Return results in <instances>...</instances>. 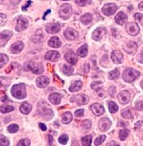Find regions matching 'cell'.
Masks as SVG:
<instances>
[{
	"label": "cell",
	"instance_id": "obj_29",
	"mask_svg": "<svg viewBox=\"0 0 143 146\" xmlns=\"http://www.w3.org/2000/svg\"><path fill=\"white\" fill-rule=\"evenodd\" d=\"M72 120V115L69 112H65L62 115V122L64 124H69Z\"/></svg>",
	"mask_w": 143,
	"mask_h": 146
},
{
	"label": "cell",
	"instance_id": "obj_34",
	"mask_svg": "<svg viewBox=\"0 0 143 146\" xmlns=\"http://www.w3.org/2000/svg\"><path fill=\"white\" fill-rule=\"evenodd\" d=\"M92 137L91 135H88V136H85L81 139V142H82V145L84 146H89L91 145L92 143Z\"/></svg>",
	"mask_w": 143,
	"mask_h": 146
},
{
	"label": "cell",
	"instance_id": "obj_48",
	"mask_svg": "<svg viewBox=\"0 0 143 146\" xmlns=\"http://www.w3.org/2000/svg\"><path fill=\"white\" fill-rule=\"evenodd\" d=\"M136 109L138 111H143V102L142 101H139L136 104Z\"/></svg>",
	"mask_w": 143,
	"mask_h": 146
},
{
	"label": "cell",
	"instance_id": "obj_45",
	"mask_svg": "<svg viewBox=\"0 0 143 146\" xmlns=\"http://www.w3.org/2000/svg\"><path fill=\"white\" fill-rule=\"evenodd\" d=\"M68 141H69V137L67 135H62L59 138V142L62 145H65L68 142Z\"/></svg>",
	"mask_w": 143,
	"mask_h": 146
},
{
	"label": "cell",
	"instance_id": "obj_44",
	"mask_svg": "<svg viewBox=\"0 0 143 146\" xmlns=\"http://www.w3.org/2000/svg\"><path fill=\"white\" fill-rule=\"evenodd\" d=\"M31 145L30 141L28 139H22L17 144L18 146H29Z\"/></svg>",
	"mask_w": 143,
	"mask_h": 146
},
{
	"label": "cell",
	"instance_id": "obj_41",
	"mask_svg": "<svg viewBox=\"0 0 143 146\" xmlns=\"http://www.w3.org/2000/svg\"><path fill=\"white\" fill-rule=\"evenodd\" d=\"M0 58H1V61H0V66H1V68H2L3 65L6 64L7 63V61H8V57L6 56V55H4V54H1Z\"/></svg>",
	"mask_w": 143,
	"mask_h": 146
},
{
	"label": "cell",
	"instance_id": "obj_52",
	"mask_svg": "<svg viewBox=\"0 0 143 146\" xmlns=\"http://www.w3.org/2000/svg\"><path fill=\"white\" fill-rule=\"evenodd\" d=\"M39 128L42 129L43 131H45V130L47 129V127H46V125H44V124H43V123H39Z\"/></svg>",
	"mask_w": 143,
	"mask_h": 146
},
{
	"label": "cell",
	"instance_id": "obj_62",
	"mask_svg": "<svg viewBox=\"0 0 143 146\" xmlns=\"http://www.w3.org/2000/svg\"><path fill=\"white\" fill-rule=\"evenodd\" d=\"M63 1H66V0H63Z\"/></svg>",
	"mask_w": 143,
	"mask_h": 146
},
{
	"label": "cell",
	"instance_id": "obj_58",
	"mask_svg": "<svg viewBox=\"0 0 143 146\" xmlns=\"http://www.w3.org/2000/svg\"><path fill=\"white\" fill-rule=\"evenodd\" d=\"M6 99H7V96H6V95L3 94V96H1V100H2V101H4Z\"/></svg>",
	"mask_w": 143,
	"mask_h": 146
},
{
	"label": "cell",
	"instance_id": "obj_46",
	"mask_svg": "<svg viewBox=\"0 0 143 146\" xmlns=\"http://www.w3.org/2000/svg\"><path fill=\"white\" fill-rule=\"evenodd\" d=\"M89 0H76V3L78 5V6H80V7H84L88 3Z\"/></svg>",
	"mask_w": 143,
	"mask_h": 146
},
{
	"label": "cell",
	"instance_id": "obj_20",
	"mask_svg": "<svg viewBox=\"0 0 143 146\" xmlns=\"http://www.w3.org/2000/svg\"><path fill=\"white\" fill-rule=\"evenodd\" d=\"M65 59L67 60L69 64H71L72 65L76 64L77 63V61H78V59H77L76 56L72 52H67L65 55Z\"/></svg>",
	"mask_w": 143,
	"mask_h": 146
},
{
	"label": "cell",
	"instance_id": "obj_9",
	"mask_svg": "<svg viewBox=\"0 0 143 146\" xmlns=\"http://www.w3.org/2000/svg\"><path fill=\"white\" fill-rule=\"evenodd\" d=\"M27 68L34 74H41L43 72V67L41 64H36L35 62H30L27 64Z\"/></svg>",
	"mask_w": 143,
	"mask_h": 146
},
{
	"label": "cell",
	"instance_id": "obj_30",
	"mask_svg": "<svg viewBox=\"0 0 143 146\" xmlns=\"http://www.w3.org/2000/svg\"><path fill=\"white\" fill-rule=\"evenodd\" d=\"M73 68L72 66H70V65L65 64L62 67V72L64 74H65L66 76H71L72 75L73 73Z\"/></svg>",
	"mask_w": 143,
	"mask_h": 146
},
{
	"label": "cell",
	"instance_id": "obj_57",
	"mask_svg": "<svg viewBox=\"0 0 143 146\" xmlns=\"http://www.w3.org/2000/svg\"><path fill=\"white\" fill-rule=\"evenodd\" d=\"M138 7H139V9H140V10L143 11V2H141V3H139Z\"/></svg>",
	"mask_w": 143,
	"mask_h": 146
},
{
	"label": "cell",
	"instance_id": "obj_12",
	"mask_svg": "<svg viewBox=\"0 0 143 146\" xmlns=\"http://www.w3.org/2000/svg\"><path fill=\"white\" fill-rule=\"evenodd\" d=\"M111 126V121L108 118H101L99 121H98V129H100V131L104 132L109 129Z\"/></svg>",
	"mask_w": 143,
	"mask_h": 146
},
{
	"label": "cell",
	"instance_id": "obj_50",
	"mask_svg": "<svg viewBox=\"0 0 143 146\" xmlns=\"http://www.w3.org/2000/svg\"><path fill=\"white\" fill-rule=\"evenodd\" d=\"M134 18L136 19H138V21H141L142 20V19L143 18V15L141 13H136L134 15Z\"/></svg>",
	"mask_w": 143,
	"mask_h": 146
},
{
	"label": "cell",
	"instance_id": "obj_43",
	"mask_svg": "<svg viewBox=\"0 0 143 146\" xmlns=\"http://www.w3.org/2000/svg\"><path fill=\"white\" fill-rule=\"evenodd\" d=\"M19 130V126L16 125H11L7 128V131L11 133H15Z\"/></svg>",
	"mask_w": 143,
	"mask_h": 146
},
{
	"label": "cell",
	"instance_id": "obj_60",
	"mask_svg": "<svg viewBox=\"0 0 143 146\" xmlns=\"http://www.w3.org/2000/svg\"><path fill=\"white\" fill-rule=\"evenodd\" d=\"M107 145H117V143H113V142H112V143H108V144H107Z\"/></svg>",
	"mask_w": 143,
	"mask_h": 146
},
{
	"label": "cell",
	"instance_id": "obj_6",
	"mask_svg": "<svg viewBox=\"0 0 143 146\" xmlns=\"http://www.w3.org/2000/svg\"><path fill=\"white\" fill-rule=\"evenodd\" d=\"M28 27V21L23 16L18 18L17 23H16V27H15V30L18 32H21L23 31L26 30Z\"/></svg>",
	"mask_w": 143,
	"mask_h": 146
},
{
	"label": "cell",
	"instance_id": "obj_49",
	"mask_svg": "<svg viewBox=\"0 0 143 146\" xmlns=\"http://www.w3.org/2000/svg\"><path fill=\"white\" fill-rule=\"evenodd\" d=\"M0 16H1V26H3L6 23V22H7V16L5 15L4 14L2 13L0 15Z\"/></svg>",
	"mask_w": 143,
	"mask_h": 146
},
{
	"label": "cell",
	"instance_id": "obj_56",
	"mask_svg": "<svg viewBox=\"0 0 143 146\" xmlns=\"http://www.w3.org/2000/svg\"><path fill=\"white\" fill-rule=\"evenodd\" d=\"M142 120H140V121H138V124H136V125H135V129L138 128L139 126L142 125Z\"/></svg>",
	"mask_w": 143,
	"mask_h": 146
},
{
	"label": "cell",
	"instance_id": "obj_40",
	"mask_svg": "<svg viewBox=\"0 0 143 146\" xmlns=\"http://www.w3.org/2000/svg\"><path fill=\"white\" fill-rule=\"evenodd\" d=\"M105 138H106V137H105L104 135H100V137H98L95 140L94 145H101V144L104 141Z\"/></svg>",
	"mask_w": 143,
	"mask_h": 146
},
{
	"label": "cell",
	"instance_id": "obj_36",
	"mask_svg": "<svg viewBox=\"0 0 143 146\" xmlns=\"http://www.w3.org/2000/svg\"><path fill=\"white\" fill-rule=\"evenodd\" d=\"M41 32H42L41 30H38L36 31V33L32 36V41H33V42L38 43V42H40V41L42 40V37H41L42 33H41Z\"/></svg>",
	"mask_w": 143,
	"mask_h": 146
},
{
	"label": "cell",
	"instance_id": "obj_19",
	"mask_svg": "<svg viewBox=\"0 0 143 146\" xmlns=\"http://www.w3.org/2000/svg\"><path fill=\"white\" fill-rule=\"evenodd\" d=\"M60 53L57 51H49L46 53L45 55V59L49 60V61H52V62H56L59 60L60 58Z\"/></svg>",
	"mask_w": 143,
	"mask_h": 146
},
{
	"label": "cell",
	"instance_id": "obj_2",
	"mask_svg": "<svg viewBox=\"0 0 143 146\" xmlns=\"http://www.w3.org/2000/svg\"><path fill=\"white\" fill-rule=\"evenodd\" d=\"M139 75H140V72L138 71L134 68H128L124 71L122 78L127 83H132L138 77Z\"/></svg>",
	"mask_w": 143,
	"mask_h": 146
},
{
	"label": "cell",
	"instance_id": "obj_27",
	"mask_svg": "<svg viewBox=\"0 0 143 146\" xmlns=\"http://www.w3.org/2000/svg\"><path fill=\"white\" fill-rule=\"evenodd\" d=\"M81 88H82V82L75 81L73 84L70 86L69 90L70 92H77V91L80 90Z\"/></svg>",
	"mask_w": 143,
	"mask_h": 146
},
{
	"label": "cell",
	"instance_id": "obj_59",
	"mask_svg": "<svg viewBox=\"0 0 143 146\" xmlns=\"http://www.w3.org/2000/svg\"><path fill=\"white\" fill-rule=\"evenodd\" d=\"M50 11H50V10H48V11H46V12H45V13H44V15H43V19H45V16H46V15H48V14H49V12H50Z\"/></svg>",
	"mask_w": 143,
	"mask_h": 146
},
{
	"label": "cell",
	"instance_id": "obj_13",
	"mask_svg": "<svg viewBox=\"0 0 143 146\" xmlns=\"http://www.w3.org/2000/svg\"><path fill=\"white\" fill-rule=\"evenodd\" d=\"M105 33H106V30L104 27H98L93 31L92 35V39H93L95 41H100Z\"/></svg>",
	"mask_w": 143,
	"mask_h": 146
},
{
	"label": "cell",
	"instance_id": "obj_53",
	"mask_svg": "<svg viewBox=\"0 0 143 146\" xmlns=\"http://www.w3.org/2000/svg\"><path fill=\"white\" fill-rule=\"evenodd\" d=\"M101 84V82H93L91 84L92 88H94L96 85H100Z\"/></svg>",
	"mask_w": 143,
	"mask_h": 146
},
{
	"label": "cell",
	"instance_id": "obj_37",
	"mask_svg": "<svg viewBox=\"0 0 143 146\" xmlns=\"http://www.w3.org/2000/svg\"><path fill=\"white\" fill-rule=\"evenodd\" d=\"M108 108L111 113H115L117 112L118 110V106L116 103H114L113 101H110L108 103Z\"/></svg>",
	"mask_w": 143,
	"mask_h": 146
},
{
	"label": "cell",
	"instance_id": "obj_61",
	"mask_svg": "<svg viewBox=\"0 0 143 146\" xmlns=\"http://www.w3.org/2000/svg\"><path fill=\"white\" fill-rule=\"evenodd\" d=\"M141 86H142V88H143V80L142 81V83H141Z\"/></svg>",
	"mask_w": 143,
	"mask_h": 146
},
{
	"label": "cell",
	"instance_id": "obj_26",
	"mask_svg": "<svg viewBox=\"0 0 143 146\" xmlns=\"http://www.w3.org/2000/svg\"><path fill=\"white\" fill-rule=\"evenodd\" d=\"M31 111V105L27 102H23L20 105V112L23 114H28Z\"/></svg>",
	"mask_w": 143,
	"mask_h": 146
},
{
	"label": "cell",
	"instance_id": "obj_54",
	"mask_svg": "<svg viewBox=\"0 0 143 146\" xmlns=\"http://www.w3.org/2000/svg\"><path fill=\"white\" fill-rule=\"evenodd\" d=\"M10 1H11V4L17 5V4H19V3H20V1H21V0H10Z\"/></svg>",
	"mask_w": 143,
	"mask_h": 146
},
{
	"label": "cell",
	"instance_id": "obj_16",
	"mask_svg": "<svg viewBox=\"0 0 143 146\" xmlns=\"http://www.w3.org/2000/svg\"><path fill=\"white\" fill-rule=\"evenodd\" d=\"M61 30V25L58 23H52L46 26V31L49 34H56Z\"/></svg>",
	"mask_w": 143,
	"mask_h": 146
},
{
	"label": "cell",
	"instance_id": "obj_51",
	"mask_svg": "<svg viewBox=\"0 0 143 146\" xmlns=\"http://www.w3.org/2000/svg\"><path fill=\"white\" fill-rule=\"evenodd\" d=\"M31 4V1L29 0V1H28V2L26 3V5H25V6H23V7H22V10H23V11H26L27 9L29 7V6H30Z\"/></svg>",
	"mask_w": 143,
	"mask_h": 146
},
{
	"label": "cell",
	"instance_id": "obj_7",
	"mask_svg": "<svg viewBox=\"0 0 143 146\" xmlns=\"http://www.w3.org/2000/svg\"><path fill=\"white\" fill-rule=\"evenodd\" d=\"M123 49L124 51L128 53V54H131V55H134L137 52V49H138V45L137 43L133 42V41H130V42H127V43L123 46Z\"/></svg>",
	"mask_w": 143,
	"mask_h": 146
},
{
	"label": "cell",
	"instance_id": "obj_31",
	"mask_svg": "<svg viewBox=\"0 0 143 146\" xmlns=\"http://www.w3.org/2000/svg\"><path fill=\"white\" fill-rule=\"evenodd\" d=\"M77 54H78L79 56H80V57H85L87 56V54H88V45L87 44H84V45H83L82 47H80L78 49V51H77Z\"/></svg>",
	"mask_w": 143,
	"mask_h": 146
},
{
	"label": "cell",
	"instance_id": "obj_55",
	"mask_svg": "<svg viewBox=\"0 0 143 146\" xmlns=\"http://www.w3.org/2000/svg\"><path fill=\"white\" fill-rule=\"evenodd\" d=\"M48 138H49V145H52L53 141V137L52 135H48Z\"/></svg>",
	"mask_w": 143,
	"mask_h": 146
},
{
	"label": "cell",
	"instance_id": "obj_38",
	"mask_svg": "<svg viewBox=\"0 0 143 146\" xmlns=\"http://www.w3.org/2000/svg\"><path fill=\"white\" fill-rule=\"evenodd\" d=\"M119 75H120V72H119L118 69H114L113 71L108 73V76H109V79L110 80H116V79L119 77Z\"/></svg>",
	"mask_w": 143,
	"mask_h": 146
},
{
	"label": "cell",
	"instance_id": "obj_11",
	"mask_svg": "<svg viewBox=\"0 0 143 146\" xmlns=\"http://www.w3.org/2000/svg\"><path fill=\"white\" fill-rule=\"evenodd\" d=\"M117 99H118L119 102L122 104H128L130 102V93L126 90L122 91L117 96Z\"/></svg>",
	"mask_w": 143,
	"mask_h": 146
},
{
	"label": "cell",
	"instance_id": "obj_4",
	"mask_svg": "<svg viewBox=\"0 0 143 146\" xmlns=\"http://www.w3.org/2000/svg\"><path fill=\"white\" fill-rule=\"evenodd\" d=\"M72 14V8L71 7V5L65 3V4L61 5L59 10V15L61 19H68L71 17Z\"/></svg>",
	"mask_w": 143,
	"mask_h": 146
},
{
	"label": "cell",
	"instance_id": "obj_47",
	"mask_svg": "<svg viewBox=\"0 0 143 146\" xmlns=\"http://www.w3.org/2000/svg\"><path fill=\"white\" fill-rule=\"evenodd\" d=\"M84 109H79V110L75 112V116L76 117H81V116H84Z\"/></svg>",
	"mask_w": 143,
	"mask_h": 146
},
{
	"label": "cell",
	"instance_id": "obj_42",
	"mask_svg": "<svg viewBox=\"0 0 143 146\" xmlns=\"http://www.w3.org/2000/svg\"><path fill=\"white\" fill-rule=\"evenodd\" d=\"M0 137H1V143H0L1 146H7L10 145L9 140L7 137H5L3 135H1Z\"/></svg>",
	"mask_w": 143,
	"mask_h": 146
},
{
	"label": "cell",
	"instance_id": "obj_32",
	"mask_svg": "<svg viewBox=\"0 0 143 146\" xmlns=\"http://www.w3.org/2000/svg\"><path fill=\"white\" fill-rule=\"evenodd\" d=\"M122 115L124 118H126V119H133V117H134L130 108H127L126 109H124L122 112Z\"/></svg>",
	"mask_w": 143,
	"mask_h": 146
},
{
	"label": "cell",
	"instance_id": "obj_24",
	"mask_svg": "<svg viewBox=\"0 0 143 146\" xmlns=\"http://www.w3.org/2000/svg\"><path fill=\"white\" fill-rule=\"evenodd\" d=\"M48 45H49V47H53V48H59L61 46V42L58 37L54 36V37H52L49 39Z\"/></svg>",
	"mask_w": 143,
	"mask_h": 146
},
{
	"label": "cell",
	"instance_id": "obj_23",
	"mask_svg": "<svg viewBox=\"0 0 143 146\" xmlns=\"http://www.w3.org/2000/svg\"><path fill=\"white\" fill-rule=\"evenodd\" d=\"M127 19H128V17L126 14L123 13V12H119L115 17V21L119 25H124L127 21Z\"/></svg>",
	"mask_w": 143,
	"mask_h": 146
},
{
	"label": "cell",
	"instance_id": "obj_21",
	"mask_svg": "<svg viewBox=\"0 0 143 146\" xmlns=\"http://www.w3.org/2000/svg\"><path fill=\"white\" fill-rule=\"evenodd\" d=\"M49 84V79L45 76H39L36 79V84L39 88H45Z\"/></svg>",
	"mask_w": 143,
	"mask_h": 146
},
{
	"label": "cell",
	"instance_id": "obj_3",
	"mask_svg": "<svg viewBox=\"0 0 143 146\" xmlns=\"http://www.w3.org/2000/svg\"><path fill=\"white\" fill-rule=\"evenodd\" d=\"M38 112L43 118L47 120H50L53 116V112L52 111V109L48 108L43 102L38 104Z\"/></svg>",
	"mask_w": 143,
	"mask_h": 146
},
{
	"label": "cell",
	"instance_id": "obj_25",
	"mask_svg": "<svg viewBox=\"0 0 143 146\" xmlns=\"http://www.w3.org/2000/svg\"><path fill=\"white\" fill-rule=\"evenodd\" d=\"M48 100L53 104H59L61 101V95L58 93H52L49 96Z\"/></svg>",
	"mask_w": 143,
	"mask_h": 146
},
{
	"label": "cell",
	"instance_id": "obj_1",
	"mask_svg": "<svg viewBox=\"0 0 143 146\" xmlns=\"http://www.w3.org/2000/svg\"><path fill=\"white\" fill-rule=\"evenodd\" d=\"M11 94L17 99H24L27 96L26 87L24 84H15L11 88Z\"/></svg>",
	"mask_w": 143,
	"mask_h": 146
},
{
	"label": "cell",
	"instance_id": "obj_8",
	"mask_svg": "<svg viewBox=\"0 0 143 146\" xmlns=\"http://www.w3.org/2000/svg\"><path fill=\"white\" fill-rule=\"evenodd\" d=\"M71 102H75L76 103V104H79V105H83V104H86L88 101V99L87 97L85 95H76V96H73L71 99Z\"/></svg>",
	"mask_w": 143,
	"mask_h": 146
},
{
	"label": "cell",
	"instance_id": "obj_33",
	"mask_svg": "<svg viewBox=\"0 0 143 146\" xmlns=\"http://www.w3.org/2000/svg\"><path fill=\"white\" fill-rule=\"evenodd\" d=\"M81 127H82V129H84V131L88 132V131H89L90 129H91L92 122L89 120H84V121H82V123H81Z\"/></svg>",
	"mask_w": 143,
	"mask_h": 146
},
{
	"label": "cell",
	"instance_id": "obj_5",
	"mask_svg": "<svg viewBox=\"0 0 143 146\" xmlns=\"http://www.w3.org/2000/svg\"><path fill=\"white\" fill-rule=\"evenodd\" d=\"M117 8H118V7L116 4H114V3H107V4H105L103 7L102 12L105 15L110 16V15H113V14L117 11Z\"/></svg>",
	"mask_w": 143,
	"mask_h": 146
},
{
	"label": "cell",
	"instance_id": "obj_18",
	"mask_svg": "<svg viewBox=\"0 0 143 146\" xmlns=\"http://www.w3.org/2000/svg\"><path fill=\"white\" fill-rule=\"evenodd\" d=\"M111 59L113 61V63L116 64H122L123 61V56H122V52L119 51H113L111 54Z\"/></svg>",
	"mask_w": 143,
	"mask_h": 146
},
{
	"label": "cell",
	"instance_id": "obj_15",
	"mask_svg": "<svg viewBox=\"0 0 143 146\" xmlns=\"http://www.w3.org/2000/svg\"><path fill=\"white\" fill-rule=\"evenodd\" d=\"M92 112H93V114L96 116H101L104 113V107L98 103H95L93 104H92L91 107Z\"/></svg>",
	"mask_w": 143,
	"mask_h": 146
},
{
	"label": "cell",
	"instance_id": "obj_39",
	"mask_svg": "<svg viewBox=\"0 0 143 146\" xmlns=\"http://www.w3.org/2000/svg\"><path fill=\"white\" fill-rule=\"evenodd\" d=\"M14 107L12 106H10V105H3V106H1L0 108V111L2 113H7V112H11L14 111Z\"/></svg>",
	"mask_w": 143,
	"mask_h": 146
},
{
	"label": "cell",
	"instance_id": "obj_35",
	"mask_svg": "<svg viewBox=\"0 0 143 146\" xmlns=\"http://www.w3.org/2000/svg\"><path fill=\"white\" fill-rule=\"evenodd\" d=\"M129 134H130V130L129 129H122L119 132V138H120V140L125 141L127 138V137L129 136Z\"/></svg>",
	"mask_w": 143,
	"mask_h": 146
},
{
	"label": "cell",
	"instance_id": "obj_10",
	"mask_svg": "<svg viewBox=\"0 0 143 146\" xmlns=\"http://www.w3.org/2000/svg\"><path fill=\"white\" fill-rule=\"evenodd\" d=\"M126 28L127 32L130 35H133V36L137 35L139 33V31H140V28H139L138 25L136 23H128L126 25Z\"/></svg>",
	"mask_w": 143,
	"mask_h": 146
},
{
	"label": "cell",
	"instance_id": "obj_22",
	"mask_svg": "<svg viewBox=\"0 0 143 146\" xmlns=\"http://www.w3.org/2000/svg\"><path fill=\"white\" fill-rule=\"evenodd\" d=\"M23 47H24V44H23V43L19 41V42H16V43H13V44L11 45V51L12 53L18 54V53H19V52H21L22 50L23 49Z\"/></svg>",
	"mask_w": 143,
	"mask_h": 146
},
{
	"label": "cell",
	"instance_id": "obj_28",
	"mask_svg": "<svg viewBox=\"0 0 143 146\" xmlns=\"http://www.w3.org/2000/svg\"><path fill=\"white\" fill-rule=\"evenodd\" d=\"M92 16L91 14L89 13H87L85 15H84L82 17L80 18V21L84 25L89 24L92 22Z\"/></svg>",
	"mask_w": 143,
	"mask_h": 146
},
{
	"label": "cell",
	"instance_id": "obj_14",
	"mask_svg": "<svg viewBox=\"0 0 143 146\" xmlns=\"http://www.w3.org/2000/svg\"><path fill=\"white\" fill-rule=\"evenodd\" d=\"M65 37L68 40H75L79 37V33L72 28H68L65 31Z\"/></svg>",
	"mask_w": 143,
	"mask_h": 146
},
{
	"label": "cell",
	"instance_id": "obj_17",
	"mask_svg": "<svg viewBox=\"0 0 143 146\" xmlns=\"http://www.w3.org/2000/svg\"><path fill=\"white\" fill-rule=\"evenodd\" d=\"M12 36V32L10 31H3L1 32V47H4L7 44V43L9 41V39H11V37Z\"/></svg>",
	"mask_w": 143,
	"mask_h": 146
}]
</instances>
